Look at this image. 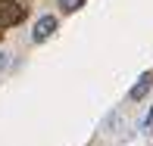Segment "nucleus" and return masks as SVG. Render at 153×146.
I'll return each mask as SVG.
<instances>
[{"label": "nucleus", "instance_id": "1", "mask_svg": "<svg viewBox=\"0 0 153 146\" xmlns=\"http://www.w3.org/2000/svg\"><path fill=\"white\" fill-rule=\"evenodd\" d=\"M25 19V6L19 0H0V28H16Z\"/></svg>", "mask_w": 153, "mask_h": 146}, {"label": "nucleus", "instance_id": "5", "mask_svg": "<svg viewBox=\"0 0 153 146\" xmlns=\"http://www.w3.org/2000/svg\"><path fill=\"white\" fill-rule=\"evenodd\" d=\"M6 68H10V53L0 50V72H6Z\"/></svg>", "mask_w": 153, "mask_h": 146}, {"label": "nucleus", "instance_id": "6", "mask_svg": "<svg viewBox=\"0 0 153 146\" xmlns=\"http://www.w3.org/2000/svg\"><path fill=\"white\" fill-rule=\"evenodd\" d=\"M141 128H144V131H147V128H153V106H150V112L144 115V121H141Z\"/></svg>", "mask_w": 153, "mask_h": 146}, {"label": "nucleus", "instance_id": "4", "mask_svg": "<svg viewBox=\"0 0 153 146\" xmlns=\"http://www.w3.org/2000/svg\"><path fill=\"white\" fill-rule=\"evenodd\" d=\"M56 3H59V10H62V12H75L81 3H85V0H56Z\"/></svg>", "mask_w": 153, "mask_h": 146}, {"label": "nucleus", "instance_id": "2", "mask_svg": "<svg viewBox=\"0 0 153 146\" xmlns=\"http://www.w3.org/2000/svg\"><path fill=\"white\" fill-rule=\"evenodd\" d=\"M53 31H56V16H41L34 22V28H31V40L34 44H44V40L53 37Z\"/></svg>", "mask_w": 153, "mask_h": 146}, {"label": "nucleus", "instance_id": "3", "mask_svg": "<svg viewBox=\"0 0 153 146\" xmlns=\"http://www.w3.org/2000/svg\"><path fill=\"white\" fill-rule=\"evenodd\" d=\"M150 87H153V72H144L141 78H137V84L128 90V100H131V103H141L144 96L150 93Z\"/></svg>", "mask_w": 153, "mask_h": 146}]
</instances>
